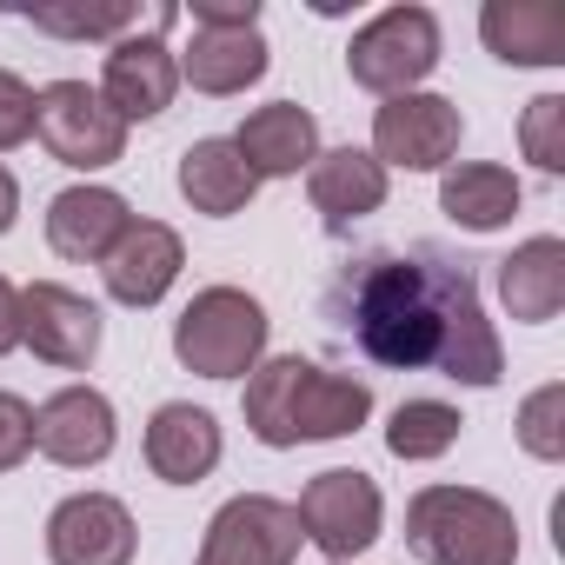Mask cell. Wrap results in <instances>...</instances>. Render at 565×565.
<instances>
[{
  "instance_id": "obj_15",
  "label": "cell",
  "mask_w": 565,
  "mask_h": 565,
  "mask_svg": "<svg viewBox=\"0 0 565 565\" xmlns=\"http://www.w3.org/2000/svg\"><path fill=\"white\" fill-rule=\"evenodd\" d=\"M246 160L253 180H294L320 160V120L300 107V100H273V107H253L239 120V134H226Z\"/></svg>"
},
{
  "instance_id": "obj_22",
  "label": "cell",
  "mask_w": 565,
  "mask_h": 565,
  "mask_svg": "<svg viewBox=\"0 0 565 565\" xmlns=\"http://www.w3.org/2000/svg\"><path fill=\"white\" fill-rule=\"evenodd\" d=\"M253 193H259V180L246 173V160H239V147H233L226 134H206V140H193V147L180 153V200H186L193 213L233 220V213L253 206Z\"/></svg>"
},
{
  "instance_id": "obj_31",
  "label": "cell",
  "mask_w": 565,
  "mask_h": 565,
  "mask_svg": "<svg viewBox=\"0 0 565 565\" xmlns=\"http://www.w3.org/2000/svg\"><path fill=\"white\" fill-rule=\"evenodd\" d=\"M21 347V294H14V279L0 273V360H8Z\"/></svg>"
},
{
  "instance_id": "obj_14",
  "label": "cell",
  "mask_w": 565,
  "mask_h": 565,
  "mask_svg": "<svg viewBox=\"0 0 565 565\" xmlns=\"http://www.w3.org/2000/svg\"><path fill=\"white\" fill-rule=\"evenodd\" d=\"M180 266H186V246H180V233L167 226V220H134L127 233H120V246L100 259V273H107V294L120 300V307H160L167 294H173V279H180Z\"/></svg>"
},
{
  "instance_id": "obj_29",
  "label": "cell",
  "mask_w": 565,
  "mask_h": 565,
  "mask_svg": "<svg viewBox=\"0 0 565 565\" xmlns=\"http://www.w3.org/2000/svg\"><path fill=\"white\" fill-rule=\"evenodd\" d=\"M34 452V406L21 393H0V472H14Z\"/></svg>"
},
{
  "instance_id": "obj_27",
  "label": "cell",
  "mask_w": 565,
  "mask_h": 565,
  "mask_svg": "<svg viewBox=\"0 0 565 565\" xmlns=\"http://www.w3.org/2000/svg\"><path fill=\"white\" fill-rule=\"evenodd\" d=\"M519 147L539 173H565V94H539L519 120Z\"/></svg>"
},
{
  "instance_id": "obj_24",
  "label": "cell",
  "mask_w": 565,
  "mask_h": 565,
  "mask_svg": "<svg viewBox=\"0 0 565 565\" xmlns=\"http://www.w3.org/2000/svg\"><path fill=\"white\" fill-rule=\"evenodd\" d=\"M459 406L446 399H399L393 406V426H386V452L406 459V466H426V459H446L459 446Z\"/></svg>"
},
{
  "instance_id": "obj_10",
  "label": "cell",
  "mask_w": 565,
  "mask_h": 565,
  "mask_svg": "<svg viewBox=\"0 0 565 565\" xmlns=\"http://www.w3.org/2000/svg\"><path fill=\"white\" fill-rule=\"evenodd\" d=\"M300 512L273 492H239L206 519L193 565H294L300 558Z\"/></svg>"
},
{
  "instance_id": "obj_6",
  "label": "cell",
  "mask_w": 565,
  "mask_h": 565,
  "mask_svg": "<svg viewBox=\"0 0 565 565\" xmlns=\"http://www.w3.org/2000/svg\"><path fill=\"white\" fill-rule=\"evenodd\" d=\"M180 21V8H147V21L134 34H120L107 47V67H100V100L120 114V127L134 120H160L180 94V61L167 47V28Z\"/></svg>"
},
{
  "instance_id": "obj_17",
  "label": "cell",
  "mask_w": 565,
  "mask_h": 565,
  "mask_svg": "<svg viewBox=\"0 0 565 565\" xmlns=\"http://www.w3.org/2000/svg\"><path fill=\"white\" fill-rule=\"evenodd\" d=\"M180 61V81H193V94H246L253 81H266L273 67V47L259 28H193V41L173 54Z\"/></svg>"
},
{
  "instance_id": "obj_19",
  "label": "cell",
  "mask_w": 565,
  "mask_h": 565,
  "mask_svg": "<svg viewBox=\"0 0 565 565\" xmlns=\"http://www.w3.org/2000/svg\"><path fill=\"white\" fill-rule=\"evenodd\" d=\"M499 300L519 327H545L565 307V239L558 233H532L499 259Z\"/></svg>"
},
{
  "instance_id": "obj_2",
  "label": "cell",
  "mask_w": 565,
  "mask_h": 565,
  "mask_svg": "<svg viewBox=\"0 0 565 565\" xmlns=\"http://www.w3.org/2000/svg\"><path fill=\"white\" fill-rule=\"evenodd\" d=\"M373 419V386L353 373H327L320 360L279 353L246 373V433L273 452L347 439Z\"/></svg>"
},
{
  "instance_id": "obj_32",
  "label": "cell",
  "mask_w": 565,
  "mask_h": 565,
  "mask_svg": "<svg viewBox=\"0 0 565 565\" xmlns=\"http://www.w3.org/2000/svg\"><path fill=\"white\" fill-rule=\"evenodd\" d=\"M14 220H21V180L14 167H0V233H14Z\"/></svg>"
},
{
  "instance_id": "obj_30",
  "label": "cell",
  "mask_w": 565,
  "mask_h": 565,
  "mask_svg": "<svg viewBox=\"0 0 565 565\" xmlns=\"http://www.w3.org/2000/svg\"><path fill=\"white\" fill-rule=\"evenodd\" d=\"M193 28H259V0H193Z\"/></svg>"
},
{
  "instance_id": "obj_4",
  "label": "cell",
  "mask_w": 565,
  "mask_h": 565,
  "mask_svg": "<svg viewBox=\"0 0 565 565\" xmlns=\"http://www.w3.org/2000/svg\"><path fill=\"white\" fill-rule=\"evenodd\" d=\"M266 307L246 287H200L173 320V360L200 380H246L266 360Z\"/></svg>"
},
{
  "instance_id": "obj_26",
  "label": "cell",
  "mask_w": 565,
  "mask_h": 565,
  "mask_svg": "<svg viewBox=\"0 0 565 565\" xmlns=\"http://www.w3.org/2000/svg\"><path fill=\"white\" fill-rule=\"evenodd\" d=\"M519 446L539 466H558L565 459V386L558 380H545L539 393H525V406H519Z\"/></svg>"
},
{
  "instance_id": "obj_3",
  "label": "cell",
  "mask_w": 565,
  "mask_h": 565,
  "mask_svg": "<svg viewBox=\"0 0 565 565\" xmlns=\"http://www.w3.org/2000/svg\"><path fill=\"white\" fill-rule=\"evenodd\" d=\"M406 545L426 565H519V519L479 486H419L406 499Z\"/></svg>"
},
{
  "instance_id": "obj_23",
  "label": "cell",
  "mask_w": 565,
  "mask_h": 565,
  "mask_svg": "<svg viewBox=\"0 0 565 565\" xmlns=\"http://www.w3.org/2000/svg\"><path fill=\"white\" fill-rule=\"evenodd\" d=\"M479 34L505 67H565V14L545 0H492Z\"/></svg>"
},
{
  "instance_id": "obj_18",
  "label": "cell",
  "mask_w": 565,
  "mask_h": 565,
  "mask_svg": "<svg viewBox=\"0 0 565 565\" xmlns=\"http://www.w3.org/2000/svg\"><path fill=\"white\" fill-rule=\"evenodd\" d=\"M127 226H134V213L114 186H67L47 200V246L74 266H100Z\"/></svg>"
},
{
  "instance_id": "obj_25",
  "label": "cell",
  "mask_w": 565,
  "mask_h": 565,
  "mask_svg": "<svg viewBox=\"0 0 565 565\" xmlns=\"http://www.w3.org/2000/svg\"><path fill=\"white\" fill-rule=\"evenodd\" d=\"M28 21L41 28V34H54V41H120V34H134L147 14L134 8V0H100V8H28Z\"/></svg>"
},
{
  "instance_id": "obj_13",
  "label": "cell",
  "mask_w": 565,
  "mask_h": 565,
  "mask_svg": "<svg viewBox=\"0 0 565 565\" xmlns=\"http://www.w3.org/2000/svg\"><path fill=\"white\" fill-rule=\"evenodd\" d=\"M120 439V419H114V399L100 386H61L54 399L34 406V452L67 466V472H87L114 452Z\"/></svg>"
},
{
  "instance_id": "obj_20",
  "label": "cell",
  "mask_w": 565,
  "mask_h": 565,
  "mask_svg": "<svg viewBox=\"0 0 565 565\" xmlns=\"http://www.w3.org/2000/svg\"><path fill=\"white\" fill-rule=\"evenodd\" d=\"M386 186L393 173L366 153V147H333L307 167V193H313V213L327 226H347V220H366L386 206Z\"/></svg>"
},
{
  "instance_id": "obj_1",
  "label": "cell",
  "mask_w": 565,
  "mask_h": 565,
  "mask_svg": "<svg viewBox=\"0 0 565 565\" xmlns=\"http://www.w3.org/2000/svg\"><path fill=\"white\" fill-rule=\"evenodd\" d=\"M340 320L373 366L439 373L452 386H499L505 347L479 307L472 273L439 253H373L340 279Z\"/></svg>"
},
{
  "instance_id": "obj_16",
  "label": "cell",
  "mask_w": 565,
  "mask_h": 565,
  "mask_svg": "<svg viewBox=\"0 0 565 565\" xmlns=\"http://www.w3.org/2000/svg\"><path fill=\"white\" fill-rule=\"evenodd\" d=\"M140 446H147L153 479H167V486H200V479L220 466V452H226L220 419H213L206 406H193V399H167V406H153Z\"/></svg>"
},
{
  "instance_id": "obj_28",
  "label": "cell",
  "mask_w": 565,
  "mask_h": 565,
  "mask_svg": "<svg viewBox=\"0 0 565 565\" xmlns=\"http://www.w3.org/2000/svg\"><path fill=\"white\" fill-rule=\"evenodd\" d=\"M21 140H34V87L0 67V153H14Z\"/></svg>"
},
{
  "instance_id": "obj_7",
  "label": "cell",
  "mask_w": 565,
  "mask_h": 565,
  "mask_svg": "<svg viewBox=\"0 0 565 565\" xmlns=\"http://www.w3.org/2000/svg\"><path fill=\"white\" fill-rule=\"evenodd\" d=\"M34 134H41V147L61 160V167H74V173H100V167H114L120 153H127V127H120V114L100 100V87H87V81H47L41 94H34Z\"/></svg>"
},
{
  "instance_id": "obj_8",
  "label": "cell",
  "mask_w": 565,
  "mask_h": 565,
  "mask_svg": "<svg viewBox=\"0 0 565 565\" xmlns=\"http://www.w3.org/2000/svg\"><path fill=\"white\" fill-rule=\"evenodd\" d=\"M294 512H300V532L327 552V565H353L366 545H380V525H386V499L360 466L313 472Z\"/></svg>"
},
{
  "instance_id": "obj_11",
  "label": "cell",
  "mask_w": 565,
  "mask_h": 565,
  "mask_svg": "<svg viewBox=\"0 0 565 565\" xmlns=\"http://www.w3.org/2000/svg\"><path fill=\"white\" fill-rule=\"evenodd\" d=\"M140 525L114 492H67L47 512V558L54 565H134Z\"/></svg>"
},
{
  "instance_id": "obj_5",
  "label": "cell",
  "mask_w": 565,
  "mask_h": 565,
  "mask_svg": "<svg viewBox=\"0 0 565 565\" xmlns=\"http://www.w3.org/2000/svg\"><path fill=\"white\" fill-rule=\"evenodd\" d=\"M433 67H439V21H433V8H386V14H373V21L353 34V47H347L353 87H366V94H380V100L419 94Z\"/></svg>"
},
{
  "instance_id": "obj_9",
  "label": "cell",
  "mask_w": 565,
  "mask_h": 565,
  "mask_svg": "<svg viewBox=\"0 0 565 565\" xmlns=\"http://www.w3.org/2000/svg\"><path fill=\"white\" fill-rule=\"evenodd\" d=\"M459 140H466V114H459V100H446V94H399V100H380V114H373V160L393 173H446L452 167V153H459Z\"/></svg>"
},
{
  "instance_id": "obj_12",
  "label": "cell",
  "mask_w": 565,
  "mask_h": 565,
  "mask_svg": "<svg viewBox=\"0 0 565 565\" xmlns=\"http://www.w3.org/2000/svg\"><path fill=\"white\" fill-rule=\"evenodd\" d=\"M21 347H34V360L61 373H81L100 353V307L61 279H34L21 287Z\"/></svg>"
},
{
  "instance_id": "obj_21",
  "label": "cell",
  "mask_w": 565,
  "mask_h": 565,
  "mask_svg": "<svg viewBox=\"0 0 565 565\" xmlns=\"http://www.w3.org/2000/svg\"><path fill=\"white\" fill-rule=\"evenodd\" d=\"M519 206H525V186L499 160H459L439 173V213L466 233H499V226H512Z\"/></svg>"
}]
</instances>
